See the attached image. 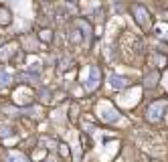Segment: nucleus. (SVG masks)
Masks as SVG:
<instances>
[{
  "instance_id": "nucleus-1",
  "label": "nucleus",
  "mask_w": 168,
  "mask_h": 162,
  "mask_svg": "<svg viewBox=\"0 0 168 162\" xmlns=\"http://www.w3.org/2000/svg\"><path fill=\"white\" fill-rule=\"evenodd\" d=\"M168 107V99H158L154 104L150 105L148 109H146V120L150 122V124H156L162 120V114H164V109Z\"/></svg>"
},
{
  "instance_id": "nucleus-2",
  "label": "nucleus",
  "mask_w": 168,
  "mask_h": 162,
  "mask_svg": "<svg viewBox=\"0 0 168 162\" xmlns=\"http://www.w3.org/2000/svg\"><path fill=\"white\" fill-rule=\"evenodd\" d=\"M132 14H134L136 23L140 24L142 31H148L152 26V18H150V12L146 10V6H142V4H132Z\"/></svg>"
},
{
  "instance_id": "nucleus-3",
  "label": "nucleus",
  "mask_w": 168,
  "mask_h": 162,
  "mask_svg": "<svg viewBox=\"0 0 168 162\" xmlns=\"http://www.w3.org/2000/svg\"><path fill=\"white\" fill-rule=\"evenodd\" d=\"M158 81H160V71H148L144 75V81H142V85H144L146 89H154L158 85Z\"/></svg>"
},
{
  "instance_id": "nucleus-4",
  "label": "nucleus",
  "mask_w": 168,
  "mask_h": 162,
  "mask_svg": "<svg viewBox=\"0 0 168 162\" xmlns=\"http://www.w3.org/2000/svg\"><path fill=\"white\" fill-rule=\"evenodd\" d=\"M99 81H101V71H99V67L91 65V69H89V83H87V89H89V91L97 89Z\"/></svg>"
},
{
  "instance_id": "nucleus-5",
  "label": "nucleus",
  "mask_w": 168,
  "mask_h": 162,
  "mask_svg": "<svg viewBox=\"0 0 168 162\" xmlns=\"http://www.w3.org/2000/svg\"><path fill=\"white\" fill-rule=\"evenodd\" d=\"M130 85V81L126 77H120V75H112V87L113 89H126Z\"/></svg>"
},
{
  "instance_id": "nucleus-6",
  "label": "nucleus",
  "mask_w": 168,
  "mask_h": 162,
  "mask_svg": "<svg viewBox=\"0 0 168 162\" xmlns=\"http://www.w3.org/2000/svg\"><path fill=\"white\" fill-rule=\"evenodd\" d=\"M12 23V16H10V10L6 6H0V24L2 26H8Z\"/></svg>"
},
{
  "instance_id": "nucleus-7",
  "label": "nucleus",
  "mask_w": 168,
  "mask_h": 162,
  "mask_svg": "<svg viewBox=\"0 0 168 162\" xmlns=\"http://www.w3.org/2000/svg\"><path fill=\"white\" fill-rule=\"evenodd\" d=\"M101 117H103L105 122H115V120H120V114H118V109H113V107H107V109L101 114Z\"/></svg>"
},
{
  "instance_id": "nucleus-8",
  "label": "nucleus",
  "mask_w": 168,
  "mask_h": 162,
  "mask_svg": "<svg viewBox=\"0 0 168 162\" xmlns=\"http://www.w3.org/2000/svg\"><path fill=\"white\" fill-rule=\"evenodd\" d=\"M12 47H16V43H8V45L0 47V59H2V61H8V59H10V53L14 51Z\"/></svg>"
},
{
  "instance_id": "nucleus-9",
  "label": "nucleus",
  "mask_w": 168,
  "mask_h": 162,
  "mask_svg": "<svg viewBox=\"0 0 168 162\" xmlns=\"http://www.w3.org/2000/svg\"><path fill=\"white\" fill-rule=\"evenodd\" d=\"M75 26H79V28L83 31V35H85V36H89V35H91V24L87 23V20H83V18H77V20H75Z\"/></svg>"
},
{
  "instance_id": "nucleus-10",
  "label": "nucleus",
  "mask_w": 168,
  "mask_h": 162,
  "mask_svg": "<svg viewBox=\"0 0 168 162\" xmlns=\"http://www.w3.org/2000/svg\"><path fill=\"white\" fill-rule=\"evenodd\" d=\"M16 79H20L23 83H33V81L39 79V75H37V73H18Z\"/></svg>"
},
{
  "instance_id": "nucleus-11",
  "label": "nucleus",
  "mask_w": 168,
  "mask_h": 162,
  "mask_svg": "<svg viewBox=\"0 0 168 162\" xmlns=\"http://www.w3.org/2000/svg\"><path fill=\"white\" fill-rule=\"evenodd\" d=\"M39 39H41L43 43H51V41H53V31H51V28H43V31L39 33Z\"/></svg>"
},
{
  "instance_id": "nucleus-12",
  "label": "nucleus",
  "mask_w": 168,
  "mask_h": 162,
  "mask_svg": "<svg viewBox=\"0 0 168 162\" xmlns=\"http://www.w3.org/2000/svg\"><path fill=\"white\" fill-rule=\"evenodd\" d=\"M154 57H156V61H158V69H166V67H168V57H166V55L156 53Z\"/></svg>"
},
{
  "instance_id": "nucleus-13",
  "label": "nucleus",
  "mask_w": 168,
  "mask_h": 162,
  "mask_svg": "<svg viewBox=\"0 0 168 162\" xmlns=\"http://www.w3.org/2000/svg\"><path fill=\"white\" fill-rule=\"evenodd\" d=\"M69 39H71V43H81V41H83V33H79V31H71Z\"/></svg>"
},
{
  "instance_id": "nucleus-14",
  "label": "nucleus",
  "mask_w": 168,
  "mask_h": 162,
  "mask_svg": "<svg viewBox=\"0 0 168 162\" xmlns=\"http://www.w3.org/2000/svg\"><path fill=\"white\" fill-rule=\"evenodd\" d=\"M39 95H41V101H43V104H51V97H49L51 91H49V89H41Z\"/></svg>"
},
{
  "instance_id": "nucleus-15",
  "label": "nucleus",
  "mask_w": 168,
  "mask_h": 162,
  "mask_svg": "<svg viewBox=\"0 0 168 162\" xmlns=\"http://www.w3.org/2000/svg\"><path fill=\"white\" fill-rule=\"evenodd\" d=\"M14 132H12L8 126H0V138H8V136H12Z\"/></svg>"
},
{
  "instance_id": "nucleus-16",
  "label": "nucleus",
  "mask_w": 168,
  "mask_h": 162,
  "mask_svg": "<svg viewBox=\"0 0 168 162\" xmlns=\"http://www.w3.org/2000/svg\"><path fill=\"white\" fill-rule=\"evenodd\" d=\"M59 152H61V156H63V158H69V154H71V152H69V146H67V144H63V142L59 144Z\"/></svg>"
},
{
  "instance_id": "nucleus-17",
  "label": "nucleus",
  "mask_w": 168,
  "mask_h": 162,
  "mask_svg": "<svg viewBox=\"0 0 168 162\" xmlns=\"http://www.w3.org/2000/svg\"><path fill=\"white\" fill-rule=\"evenodd\" d=\"M71 63H73V61H71V59H63V61H61V67H59V71H65V69H69V67H71Z\"/></svg>"
},
{
  "instance_id": "nucleus-18",
  "label": "nucleus",
  "mask_w": 168,
  "mask_h": 162,
  "mask_svg": "<svg viewBox=\"0 0 168 162\" xmlns=\"http://www.w3.org/2000/svg\"><path fill=\"white\" fill-rule=\"evenodd\" d=\"M8 83H10V75L8 73H2L0 75V85H8Z\"/></svg>"
},
{
  "instance_id": "nucleus-19",
  "label": "nucleus",
  "mask_w": 168,
  "mask_h": 162,
  "mask_svg": "<svg viewBox=\"0 0 168 162\" xmlns=\"http://www.w3.org/2000/svg\"><path fill=\"white\" fill-rule=\"evenodd\" d=\"M77 112H79L77 104H73V105H71V120H73V122H75V120H77Z\"/></svg>"
},
{
  "instance_id": "nucleus-20",
  "label": "nucleus",
  "mask_w": 168,
  "mask_h": 162,
  "mask_svg": "<svg viewBox=\"0 0 168 162\" xmlns=\"http://www.w3.org/2000/svg\"><path fill=\"white\" fill-rule=\"evenodd\" d=\"M69 2H75V0H69Z\"/></svg>"
}]
</instances>
